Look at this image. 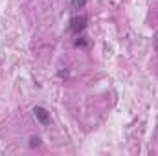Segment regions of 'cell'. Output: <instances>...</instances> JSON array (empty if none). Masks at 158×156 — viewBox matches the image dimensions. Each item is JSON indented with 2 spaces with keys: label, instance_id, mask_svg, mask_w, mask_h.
I'll return each instance as SVG.
<instances>
[{
  "label": "cell",
  "instance_id": "1",
  "mask_svg": "<svg viewBox=\"0 0 158 156\" xmlns=\"http://www.w3.org/2000/svg\"><path fill=\"white\" fill-rule=\"evenodd\" d=\"M86 17H72L70 18V31L74 33V35H79V33H83L85 30H86Z\"/></svg>",
  "mask_w": 158,
  "mask_h": 156
},
{
  "label": "cell",
  "instance_id": "2",
  "mask_svg": "<svg viewBox=\"0 0 158 156\" xmlns=\"http://www.w3.org/2000/svg\"><path fill=\"white\" fill-rule=\"evenodd\" d=\"M33 116L40 121V125H48L50 123V112L44 107H35L33 109Z\"/></svg>",
  "mask_w": 158,
  "mask_h": 156
},
{
  "label": "cell",
  "instance_id": "3",
  "mask_svg": "<svg viewBox=\"0 0 158 156\" xmlns=\"http://www.w3.org/2000/svg\"><path fill=\"white\" fill-rule=\"evenodd\" d=\"M86 0H72V9H83Z\"/></svg>",
  "mask_w": 158,
  "mask_h": 156
},
{
  "label": "cell",
  "instance_id": "4",
  "mask_svg": "<svg viewBox=\"0 0 158 156\" xmlns=\"http://www.w3.org/2000/svg\"><path fill=\"white\" fill-rule=\"evenodd\" d=\"M39 143H40V142H39V138H31V140H30V145H31V147H37Z\"/></svg>",
  "mask_w": 158,
  "mask_h": 156
}]
</instances>
